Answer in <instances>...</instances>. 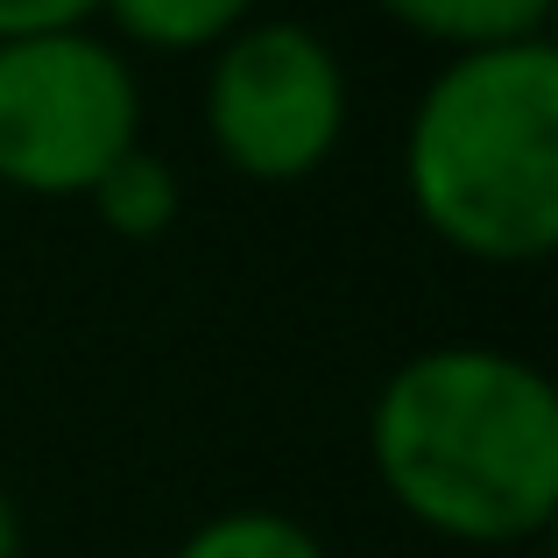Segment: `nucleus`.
<instances>
[{
  "instance_id": "1",
  "label": "nucleus",
  "mask_w": 558,
  "mask_h": 558,
  "mask_svg": "<svg viewBox=\"0 0 558 558\" xmlns=\"http://www.w3.org/2000/svg\"><path fill=\"white\" fill-rule=\"evenodd\" d=\"M368 466L417 531L531 545L558 517V389L502 347H424L375 389Z\"/></svg>"
},
{
  "instance_id": "2",
  "label": "nucleus",
  "mask_w": 558,
  "mask_h": 558,
  "mask_svg": "<svg viewBox=\"0 0 558 558\" xmlns=\"http://www.w3.org/2000/svg\"><path fill=\"white\" fill-rule=\"evenodd\" d=\"M410 213L452 255L523 269L558 247V50L446 57L403 128Z\"/></svg>"
},
{
  "instance_id": "3",
  "label": "nucleus",
  "mask_w": 558,
  "mask_h": 558,
  "mask_svg": "<svg viewBox=\"0 0 558 558\" xmlns=\"http://www.w3.org/2000/svg\"><path fill=\"white\" fill-rule=\"evenodd\" d=\"M142 149V85L93 28L0 43V184L22 198H85Z\"/></svg>"
},
{
  "instance_id": "4",
  "label": "nucleus",
  "mask_w": 558,
  "mask_h": 558,
  "mask_svg": "<svg viewBox=\"0 0 558 558\" xmlns=\"http://www.w3.org/2000/svg\"><path fill=\"white\" fill-rule=\"evenodd\" d=\"M347 135V64L304 22H247L205 71V142L247 184H304Z\"/></svg>"
},
{
  "instance_id": "5",
  "label": "nucleus",
  "mask_w": 558,
  "mask_h": 558,
  "mask_svg": "<svg viewBox=\"0 0 558 558\" xmlns=\"http://www.w3.org/2000/svg\"><path fill=\"white\" fill-rule=\"evenodd\" d=\"M396 28L438 43L446 57L509 50V43H545L551 0H375Z\"/></svg>"
},
{
  "instance_id": "6",
  "label": "nucleus",
  "mask_w": 558,
  "mask_h": 558,
  "mask_svg": "<svg viewBox=\"0 0 558 558\" xmlns=\"http://www.w3.org/2000/svg\"><path fill=\"white\" fill-rule=\"evenodd\" d=\"M99 14L142 50L191 57V50H219L233 28L255 22V0H99Z\"/></svg>"
},
{
  "instance_id": "7",
  "label": "nucleus",
  "mask_w": 558,
  "mask_h": 558,
  "mask_svg": "<svg viewBox=\"0 0 558 558\" xmlns=\"http://www.w3.org/2000/svg\"><path fill=\"white\" fill-rule=\"evenodd\" d=\"M85 205H93V213L107 219V233H121V241H163L184 213V184L163 156L128 149L107 178L85 191Z\"/></svg>"
},
{
  "instance_id": "8",
  "label": "nucleus",
  "mask_w": 558,
  "mask_h": 558,
  "mask_svg": "<svg viewBox=\"0 0 558 558\" xmlns=\"http://www.w3.org/2000/svg\"><path fill=\"white\" fill-rule=\"evenodd\" d=\"M178 558H326L312 531L298 517H276V509H227V517L198 523L178 545Z\"/></svg>"
},
{
  "instance_id": "9",
  "label": "nucleus",
  "mask_w": 558,
  "mask_h": 558,
  "mask_svg": "<svg viewBox=\"0 0 558 558\" xmlns=\"http://www.w3.org/2000/svg\"><path fill=\"white\" fill-rule=\"evenodd\" d=\"M99 0H0V43L22 36H71V28H93Z\"/></svg>"
},
{
  "instance_id": "10",
  "label": "nucleus",
  "mask_w": 558,
  "mask_h": 558,
  "mask_svg": "<svg viewBox=\"0 0 558 558\" xmlns=\"http://www.w3.org/2000/svg\"><path fill=\"white\" fill-rule=\"evenodd\" d=\"M0 558H22V509L8 488H0Z\"/></svg>"
}]
</instances>
